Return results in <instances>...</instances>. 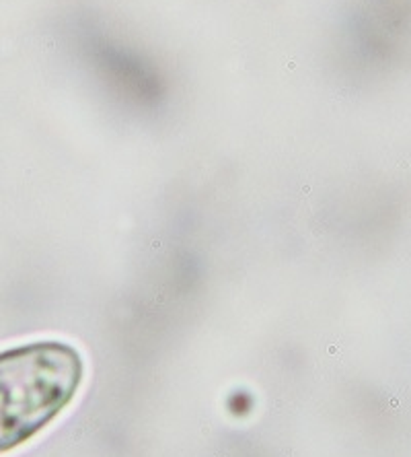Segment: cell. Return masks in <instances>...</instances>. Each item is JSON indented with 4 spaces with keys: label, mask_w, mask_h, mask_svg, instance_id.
<instances>
[{
    "label": "cell",
    "mask_w": 411,
    "mask_h": 457,
    "mask_svg": "<svg viewBox=\"0 0 411 457\" xmlns=\"http://www.w3.org/2000/svg\"><path fill=\"white\" fill-rule=\"evenodd\" d=\"M82 357L66 342L41 340L0 352V453L43 431L74 399Z\"/></svg>",
    "instance_id": "obj_1"
}]
</instances>
